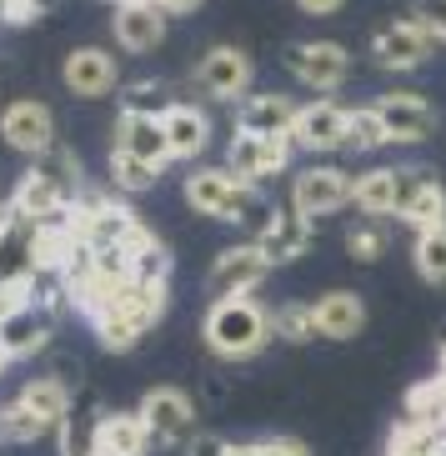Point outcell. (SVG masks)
Here are the masks:
<instances>
[{"instance_id": "obj_1", "label": "cell", "mask_w": 446, "mask_h": 456, "mask_svg": "<svg viewBox=\"0 0 446 456\" xmlns=\"http://www.w3.org/2000/svg\"><path fill=\"white\" fill-rule=\"evenodd\" d=\"M271 336H276V316L256 296H216L201 316V341L221 362H251L266 351Z\"/></svg>"}, {"instance_id": "obj_2", "label": "cell", "mask_w": 446, "mask_h": 456, "mask_svg": "<svg viewBox=\"0 0 446 456\" xmlns=\"http://www.w3.org/2000/svg\"><path fill=\"white\" fill-rule=\"evenodd\" d=\"M0 421H5V442H11V446H26V442H36V436L61 431L70 421V391H66V381H61V376H30L26 387L5 402Z\"/></svg>"}, {"instance_id": "obj_3", "label": "cell", "mask_w": 446, "mask_h": 456, "mask_svg": "<svg viewBox=\"0 0 446 456\" xmlns=\"http://www.w3.org/2000/svg\"><path fill=\"white\" fill-rule=\"evenodd\" d=\"M76 231H81V241L91 256H106V251H131L135 256L146 241H156V231H150L126 201H116V196H81V201H76Z\"/></svg>"}, {"instance_id": "obj_4", "label": "cell", "mask_w": 446, "mask_h": 456, "mask_svg": "<svg viewBox=\"0 0 446 456\" xmlns=\"http://www.w3.org/2000/svg\"><path fill=\"white\" fill-rule=\"evenodd\" d=\"M166 316V281H131V291L106 306L91 322V331L101 336L106 351H131L146 331H156V322Z\"/></svg>"}, {"instance_id": "obj_5", "label": "cell", "mask_w": 446, "mask_h": 456, "mask_svg": "<svg viewBox=\"0 0 446 456\" xmlns=\"http://www.w3.org/2000/svg\"><path fill=\"white\" fill-rule=\"evenodd\" d=\"M256 201V186H246L231 166H196L186 175V206L216 221H241L246 206Z\"/></svg>"}, {"instance_id": "obj_6", "label": "cell", "mask_w": 446, "mask_h": 456, "mask_svg": "<svg viewBox=\"0 0 446 456\" xmlns=\"http://www.w3.org/2000/svg\"><path fill=\"white\" fill-rule=\"evenodd\" d=\"M436 36L426 26H421L417 15H396V20H381L377 30H371V61H377L381 70H421L426 61H432L436 51Z\"/></svg>"}, {"instance_id": "obj_7", "label": "cell", "mask_w": 446, "mask_h": 456, "mask_svg": "<svg viewBox=\"0 0 446 456\" xmlns=\"http://www.w3.org/2000/svg\"><path fill=\"white\" fill-rule=\"evenodd\" d=\"M141 421H146L156 446H191L196 442V396L181 387H150L141 396Z\"/></svg>"}, {"instance_id": "obj_8", "label": "cell", "mask_w": 446, "mask_h": 456, "mask_svg": "<svg viewBox=\"0 0 446 456\" xmlns=\"http://www.w3.org/2000/svg\"><path fill=\"white\" fill-rule=\"evenodd\" d=\"M251 81H256V66L251 55L236 51V45H211V51L196 61V91L206 101H221V106H241L251 95Z\"/></svg>"}, {"instance_id": "obj_9", "label": "cell", "mask_w": 446, "mask_h": 456, "mask_svg": "<svg viewBox=\"0 0 446 456\" xmlns=\"http://www.w3.org/2000/svg\"><path fill=\"white\" fill-rule=\"evenodd\" d=\"M286 70L296 76L301 86H312L316 95H337L352 76V55L341 51L337 41H291L281 51Z\"/></svg>"}, {"instance_id": "obj_10", "label": "cell", "mask_w": 446, "mask_h": 456, "mask_svg": "<svg viewBox=\"0 0 446 456\" xmlns=\"http://www.w3.org/2000/svg\"><path fill=\"white\" fill-rule=\"evenodd\" d=\"M286 161H291V141H281V135L236 131L231 135V146H226V166L256 191L266 186V181H276V175L286 171Z\"/></svg>"}, {"instance_id": "obj_11", "label": "cell", "mask_w": 446, "mask_h": 456, "mask_svg": "<svg viewBox=\"0 0 446 456\" xmlns=\"http://www.w3.org/2000/svg\"><path fill=\"white\" fill-rule=\"evenodd\" d=\"M346 131H352V106H341L337 95H316L306 101L291 131V146L301 151H346Z\"/></svg>"}, {"instance_id": "obj_12", "label": "cell", "mask_w": 446, "mask_h": 456, "mask_svg": "<svg viewBox=\"0 0 446 456\" xmlns=\"http://www.w3.org/2000/svg\"><path fill=\"white\" fill-rule=\"evenodd\" d=\"M271 256L261 241H236L216 256V266H211V291L216 296H251L261 281L271 276Z\"/></svg>"}, {"instance_id": "obj_13", "label": "cell", "mask_w": 446, "mask_h": 456, "mask_svg": "<svg viewBox=\"0 0 446 456\" xmlns=\"http://www.w3.org/2000/svg\"><path fill=\"white\" fill-rule=\"evenodd\" d=\"M371 106H377L381 126H386V135H392L396 146H417V141H426L436 131V106L417 91H386Z\"/></svg>"}, {"instance_id": "obj_14", "label": "cell", "mask_w": 446, "mask_h": 456, "mask_svg": "<svg viewBox=\"0 0 446 456\" xmlns=\"http://www.w3.org/2000/svg\"><path fill=\"white\" fill-rule=\"evenodd\" d=\"M352 196H356V181L346 171H337V166H306V171L291 181V201L312 216V221L337 216L341 206H352Z\"/></svg>"}, {"instance_id": "obj_15", "label": "cell", "mask_w": 446, "mask_h": 456, "mask_svg": "<svg viewBox=\"0 0 446 456\" xmlns=\"http://www.w3.org/2000/svg\"><path fill=\"white\" fill-rule=\"evenodd\" d=\"M61 81L70 95L81 101H101V95L121 91V70H116V55L101 51V45H76V51L61 61Z\"/></svg>"}, {"instance_id": "obj_16", "label": "cell", "mask_w": 446, "mask_h": 456, "mask_svg": "<svg viewBox=\"0 0 446 456\" xmlns=\"http://www.w3.org/2000/svg\"><path fill=\"white\" fill-rule=\"evenodd\" d=\"M0 131H5V146L30 156V161L45 156V151H55V116L45 101H11Z\"/></svg>"}, {"instance_id": "obj_17", "label": "cell", "mask_w": 446, "mask_h": 456, "mask_svg": "<svg viewBox=\"0 0 446 456\" xmlns=\"http://www.w3.org/2000/svg\"><path fill=\"white\" fill-rule=\"evenodd\" d=\"M166 20H171V15H166L156 0H121L116 15H110V36H116L121 51L146 55L166 41Z\"/></svg>"}, {"instance_id": "obj_18", "label": "cell", "mask_w": 446, "mask_h": 456, "mask_svg": "<svg viewBox=\"0 0 446 456\" xmlns=\"http://www.w3.org/2000/svg\"><path fill=\"white\" fill-rule=\"evenodd\" d=\"M296 116H301V106L291 101V95H281V91H256V95H246L241 110H236V131L281 135V141H291V131H296Z\"/></svg>"}, {"instance_id": "obj_19", "label": "cell", "mask_w": 446, "mask_h": 456, "mask_svg": "<svg viewBox=\"0 0 446 456\" xmlns=\"http://www.w3.org/2000/svg\"><path fill=\"white\" fill-rule=\"evenodd\" d=\"M110 151H131L150 166H171V135H166V121L161 116H116V135H110Z\"/></svg>"}, {"instance_id": "obj_20", "label": "cell", "mask_w": 446, "mask_h": 456, "mask_svg": "<svg viewBox=\"0 0 446 456\" xmlns=\"http://www.w3.org/2000/svg\"><path fill=\"white\" fill-rule=\"evenodd\" d=\"M312 216L301 211L296 201H286V206H276V216H271V226L261 231L256 241L266 246V256H271V266H286V261H296V256H306V246H312Z\"/></svg>"}, {"instance_id": "obj_21", "label": "cell", "mask_w": 446, "mask_h": 456, "mask_svg": "<svg viewBox=\"0 0 446 456\" xmlns=\"http://www.w3.org/2000/svg\"><path fill=\"white\" fill-rule=\"evenodd\" d=\"M150 446L141 411H95V456H146Z\"/></svg>"}, {"instance_id": "obj_22", "label": "cell", "mask_w": 446, "mask_h": 456, "mask_svg": "<svg viewBox=\"0 0 446 456\" xmlns=\"http://www.w3.org/2000/svg\"><path fill=\"white\" fill-rule=\"evenodd\" d=\"M45 341H51V311L45 306L15 311V316H5V326H0V356H5V366L30 362Z\"/></svg>"}, {"instance_id": "obj_23", "label": "cell", "mask_w": 446, "mask_h": 456, "mask_svg": "<svg viewBox=\"0 0 446 456\" xmlns=\"http://www.w3.org/2000/svg\"><path fill=\"white\" fill-rule=\"evenodd\" d=\"M161 121H166V135H171V156L176 161H201L206 146H211V116L201 106H191V101H176Z\"/></svg>"}, {"instance_id": "obj_24", "label": "cell", "mask_w": 446, "mask_h": 456, "mask_svg": "<svg viewBox=\"0 0 446 456\" xmlns=\"http://www.w3.org/2000/svg\"><path fill=\"white\" fill-rule=\"evenodd\" d=\"M316 326H321L326 341H352V336H361L366 326V306L356 291H326L321 301H316Z\"/></svg>"}, {"instance_id": "obj_25", "label": "cell", "mask_w": 446, "mask_h": 456, "mask_svg": "<svg viewBox=\"0 0 446 456\" xmlns=\"http://www.w3.org/2000/svg\"><path fill=\"white\" fill-rule=\"evenodd\" d=\"M352 206L361 216H396V171L392 166H377V171H366V175H356V196H352Z\"/></svg>"}, {"instance_id": "obj_26", "label": "cell", "mask_w": 446, "mask_h": 456, "mask_svg": "<svg viewBox=\"0 0 446 456\" xmlns=\"http://www.w3.org/2000/svg\"><path fill=\"white\" fill-rule=\"evenodd\" d=\"M396 221H406L411 231H442L446 226V186L432 181L426 191H417V196L396 211Z\"/></svg>"}, {"instance_id": "obj_27", "label": "cell", "mask_w": 446, "mask_h": 456, "mask_svg": "<svg viewBox=\"0 0 446 456\" xmlns=\"http://www.w3.org/2000/svg\"><path fill=\"white\" fill-rule=\"evenodd\" d=\"M161 175H166L161 166L141 161V156H131V151H110V181H116V191H126V196H141V191H150Z\"/></svg>"}, {"instance_id": "obj_28", "label": "cell", "mask_w": 446, "mask_h": 456, "mask_svg": "<svg viewBox=\"0 0 446 456\" xmlns=\"http://www.w3.org/2000/svg\"><path fill=\"white\" fill-rule=\"evenodd\" d=\"M411 266H417L421 281L446 286V226H442V231H417V246H411Z\"/></svg>"}, {"instance_id": "obj_29", "label": "cell", "mask_w": 446, "mask_h": 456, "mask_svg": "<svg viewBox=\"0 0 446 456\" xmlns=\"http://www.w3.org/2000/svg\"><path fill=\"white\" fill-rule=\"evenodd\" d=\"M171 106H176V95L166 91V81L121 86V116H166Z\"/></svg>"}, {"instance_id": "obj_30", "label": "cell", "mask_w": 446, "mask_h": 456, "mask_svg": "<svg viewBox=\"0 0 446 456\" xmlns=\"http://www.w3.org/2000/svg\"><path fill=\"white\" fill-rule=\"evenodd\" d=\"M271 316H276V336L281 341H316L321 336V326H316V301H286Z\"/></svg>"}, {"instance_id": "obj_31", "label": "cell", "mask_w": 446, "mask_h": 456, "mask_svg": "<svg viewBox=\"0 0 446 456\" xmlns=\"http://www.w3.org/2000/svg\"><path fill=\"white\" fill-rule=\"evenodd\" d=\"M386 221L381 216H366V221H356L352 231H346V251H352V261H381L386 256Z\"/></svg>"}, {"instance_id": "obj_32", "label": "cell", "mask_w": 446, "mask_h": 456, "mask_svg": "<svg viewBox=\"0 0 446 456\" xmlns=\"http://www.w3.org/2000/svg\"><path fill=\"white\" fill-rule=\"evenodd\" d=\"M392 141L381 126L377 106H352V131H346V151H381Z\"/></svg>"}, {"instance_id": "obj_33", "label": "cell", "mask_w": 446, "mask_h": 456, "mask_svg": "<svg viewBox=\"0 0 446 456\" xmlns=\"http://www.w3.org/2000/svg\"><path fill=\"white\" fill-rule=\"evenodd\" d=\"M131 276H135V281H166V276H171V251H166L161 236H156V241H146L141 251H135Z\"/></svg>"}, {"instance_id": "obj_34", "label": "cell", "mask_w": 446, "mask_h": 456, "mask_svg": "<svg viewBox=\"0 0 446 456\" xmlns=\"http://www.w3.org/2000/svg\"><path fill=\"white\" fill-rule=\"evenodd\" d=\"M411 15H417L421 26H426L436 41L446 45V0H417V5H411Z\"/></svg>"}, {"instance_id": "obj_35", "label": "cell", "mask_w": 446, "mask_h": 456, "mask_svg": "<svg viewBox=\"0 0 446 456\" xmlns=\"http://www.w3.org/2000/svg\"><path fill=\"white\" fill-rule=\"evenodd\" d=\"M0 11H5L11 26H36L45 15V0H0Z\"/></svg>"}, {"instance_id": "obj_36", "label": "cell", "mask_w": 446, "mask_h": 456, "mask_svg": "<svg viewBox=\"0 0 446 456\" xmlns=\"http://www.w3.org/2000/svg\"><path fill=\"white\" fill-rule=\"evenodd\" d=\"M246 456H312V452L301 442H291V436H276V442H251Z\"/></svg>"}, {"instance_id": "obj_37", "label": "cell", "mask_w": 446, "mask_h": 456, "mask_svg": "<svg viewBox=\"0 0 446 456\" xmlns=\"http://www.w3.org/2000/svg\"><path fill=\"white\" fill-rule=\"evenodd\" d=\"M186 456H246V446H231V442H221V436H196V442L186 446Z\"/></svg>"}, {"instance_id": "obj_38", "label": "cell", "mask_w": 446, "mask_h": 456, "mask_svg": "<svg viewBox=\"0 0 446 456\" xmlns=\"http://www.w3.org/2000/svg\"><path fill=\"white\" fill-rule=\"evenodd\" d=\"M156 5H161L166 15H196L206 5V0H156Z\"/></svg>"}, {"instance_id": "obj_39", "label": "cell", "mask_w": 446, "mask_h": 456, "mask_svg": "<svg viewBox=\"0 0 446 456\" xmlns=\"http://www.w3.org/2000/svg\"><path fill=\"white\" fill-rule=\"evenodd\" d=\"M296 5H301L306 15H337L341 5H346V0H296Z\"/></svg>"}, {"instance_id": "obj_40", "label": "cell", "mask_w": 446, "mask_h": 456, "mask_svg": "<svg viewBox=\"0 0 446 456\" xmlns=\"http://www.w3.org/2000/svg\"><path fill=\"white\" fill-rule=\"evenodd\" d=\"M436 376H446V346H442V362H436Z\"/></svg>"}]
</instances>
